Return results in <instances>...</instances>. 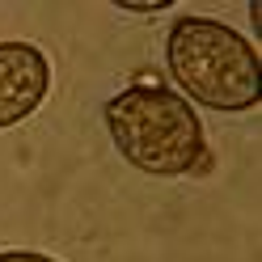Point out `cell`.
Returning a JSON list of instances; mask_svg holds the SVG:
<instances>
[{"label": "cell", "mask_w": 262, "mask_h": 262, "mask_svg": "<svg viewBox=\"0 0 262 262\" xmlns=\"http://www.w3.org/2000/svg\"><path fill=\"white\" fill-rule=\"evenodd\" d=\"M106 131L131 169L152 178H182L203 169L207 140L194 106L178 89L136 80L102 106Z\"/></svg>", "instance_id": "1"}, {"label": "cell", "mask_w": 262, "mask_h": 262, "mask_svg": "<svg viewBox=\"0 0 262 262\" xmlns=\"http://www.w3.org/2000/svg\"><path fill=\"white\" fill-rule=\"evenodd\" d=\"M123 13H161V9H169V0H144V5H119Z\"/></svg>", "instance_id": "5"}, {"label": "cell", "mask_w": 262, "mask_h": 262, "mask_svg": "<svg viewBox=\"0 0 262 262\" xmlns=\"http://www.w3.org/2000/svg\"><path fill=\"white\" fill-rule=\"evenodd\" d=\"M51 93V59L26 38L0 42V131L17 127Z\"/></svg>", "instance_id": "3"}, {"label": "cell", "mask_w": 262, "mask_h": 262, "mask_svg": "<svg viewBox=\"0 0 262 262\" xmlns=\"http://www.w3.org/2000/svg\"><path fill=\"white\" fill-rule=\"evenodd\" d=\"M165 68L186 102L220 114H241L262 102L258 51L220 17L182 13L165 34Z\"/></svg>", "instance_id": "2"}, {"label": "cell", "mask_w": 262, "mask_h": 262, "mask_svg": "<svg viewBox=\"0 0 262 262\" xmlns=\"http://www.w3.org/2000/svg\"><path fill=\"white\" fill-rule=\"evenodd\" d=\"M0 262H55V258L38 250H0Z\"/></svg>", "instance_id": "4"}]
</instances>
